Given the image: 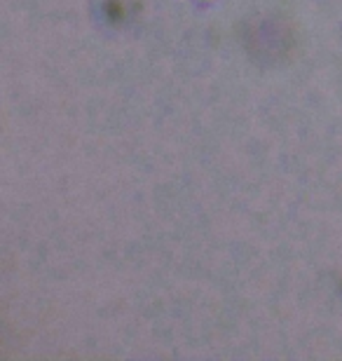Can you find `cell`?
<instances>
[{"instance_id": "cell-1", "label": "cell", "mask_w": 342, "mask_h": 361, "mask_svg": "<svg viewBox=\"0 0 342 361\" xmlns=\"http://www.w3.org/2000/svg\"><path fill=\"white\" fill-rule=\"evenodd\" d=\"M246 54L258 63H279L293 49V28L279 14H256L242 28Z\"/></svg>"}, {"instance_id": "cell-2", "label": "cell", "mask_w": 342, "mask_h": 361, "mask_svg": "<svg viewBox=\"0 0 342 361\" xmlns=\"http://www.w3.org/2000/svg\"><path fill=\"white\" fill-rule=\"evenodd\" d=\"M136 7L132 0H97L94 14L101 21V26L108 28H125L134 21Z\"/></svg>"}]
</instances>
